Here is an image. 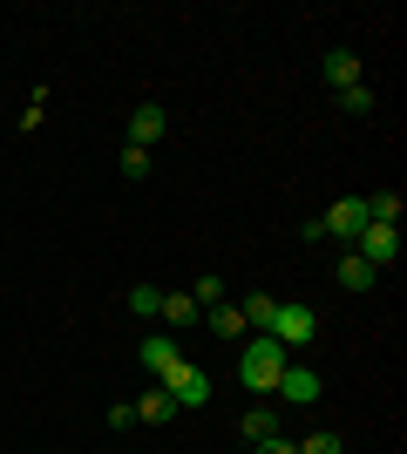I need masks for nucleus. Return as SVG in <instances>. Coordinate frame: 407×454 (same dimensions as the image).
Returning a JSON list of instances; mask_svg holds the SVG:
<instances>
[{
	"instance_id": "1",
	"label": "nucleus",
	"mask_w": 407,
	"mask_h": 454,
	"mask_svg": "<svg viewBox=\"0 0 407 454\" xmlns=\"http://www.w3.org/2000/svg\"><path fill=\"white\" fill-rule=\"evenodd\" d=\"M286 366H292V360H286V346L265 340V333H252V340H245V360H238V380H245L252 394H271Z\"/></svg>"
},
{
	"instance_id": "2",
	"label": "nucleus",
	"mask_w": 407,
	"mask_h": 454,
	"mask_svg": "<svg viewBox=\"0 0 407 454\" xmlns=\"http://www.w3.org/2000/svg\"><path fill=\"white\" fill-rule=\"evenodd\" d=\"M312 333H319V312H312V305H271L265 340H278V346H312Z\"/></svg>"
},
{
	"instance_id": "3",
	"label": "nucleus",
	"mask_w": 407,
	"mask_h": 454,
	"mask_svg": "<svg viewBox=\"0 0 407 454\" xmlns=\"http://www.w3.org/2000/svg\"><path fill=\"white\" fill-rule=\"evenodd\" d=\"M353 258H367L373 271H387L394 258H401V224H367L353 238Z\"/></svg>"
},
{
	"instance_id": "4",
	"label": "nucleus",
	"mask_w": 407,
	"mask_h": 454,
	"mask_svg": "<svg viewBox=\"0 0 407 454\" xmlns=\"http://www.w3.org/2000/svg\"><path fill=\"white\" fill-rule=\"evenodd\" d=\"M156 387H163V394H170V400H176V407H204V400H211V373H197V366H191V360L176 366V373H170V380H156Z\"/></svg>"
},
{
	"instance_id": "5",
	"label": "nucleus",
	"mask_w": 407,
	"mask_h": 454,
	"mask_svg": "<svg viewBox=\"0 0 407 454\" xmlns=\"http://www.w3.org/2000/svg\"><path fill=\"white\" fill-rule=\"evenodd\" d=\"M136 143V150H156V143H163V136H170V109H163V102H143V109L129 115V129H122Z\"/></svg>"
},
{
	"instance_id": "6",
	"label": "nucleus",
	"mask_w": 407,
	"mask_h": 454,
	"mask_svg": "<svg viewBox=\"0 0 407 454\" xmlns=\"http://www.w3.org/2000/svg\"><path fill=\"white\" fill-rule=\"evenodd\" d=\"M319 231H326V238H340V245H353V238L367 231V210H360V197H340V204L319 217Z\"/></svg>"
},
{
	"instance_id": "7",
	"label": "nucleus",
	"mask_w": 407,
	"mask_h": 454,
	"mask_svg": "<svg viewBox=\"0 0 407 454\" xmlns=\"http://www.w3.org/2000/svg\"><path fill=\"white\" fill-rule=\"evenodd\" d=\"M271 394L286 400V407H312V400H319V373H312V366H286Z\"/></svg>"
},
{
	"instance_id": "8",
	"label": "nucleus",
	"mask_w": 407,
	"mask_h": 454,
	"mask_svg": "<svg viewBox=\"0 0 407 454\" xmlns=\"http://www.w3.org/2000/svg\"><path fill=\"white\" fill-rule=\"evenodd\" d=\"M129 407H136V427H170V420H176V400L163 394V387H150V394L129 400Z\"/></svg>"
},
{
	"instance_id": "9",
	"label": "nucleus",
	"mask_w": 407,
	"mask_h": 454,
	"mask_svg": "<svg viewBox=\"0 0 407 454\" xmlns=\"http://www.w3.org/2000/svg\"><path fill=\"white\" fill-rule=\"evenodd\" d=\"M143 366H150L156 380H170L176 366H184V353H176V340H163V333H150V340H143Z\"/></svg>"
},
{
	"instance_id": "10",
	"label": "nucleus",
	"mask_w": 407,
	"mask_h": 454,
	"mask_svg": "<svg viewBox=\"0 0 407 454\" xmlns=\"http://www.w3.org/2000/svg\"><path fill=\"white\" fill-rule=\"evenodd\" d=\"M204 325H211L217 340H252V325H245V312H238L231 299H224V305H211V312H204Z\"/></svg>"
},
{
	"instance_id": "11",
	"label": "nucleus",
	"mask_w": 407,
	"mask_h": 454,
	"mask_svg": "<svg viewBox=\"0 0 407 454\" xmlns=\"http://www.w3.org/2000/svg\"><path fill=\"white\" fill-rule=\"evenodd\" d=\"M319 68H326L333 89H353V82H360V55H353V48H326V61H319Z\"/></svg>"
},
{
	"instance_id": "12",
	"label": "nucleus",
	"mask_w": 407,
	"mask_h": 454,
	"mask_svg": "<svg viewBox=\"0 0 407 454\" xmlns=\"http://www.w3.org/2000/svg\"><path fill=\"white\" fill-rule=\"evenodd\" d=\"M156 319H170L176 333H184V325H197L204 312H197V299H191V292H163V305H156Z\"/></svg>"
},
{
	"instance_id": "13",
	"label": "nucleus",
	"mask_w": 407,
	"mask_h": 454,
	"mask_svg": "<svg viewBox=\"0 0 407 454\" xmlns=\"http://www.w3.org/2000/svg\"><path fill=\"white\" fill-rule=\"evenodd\" d=\"M373 278H380V271H373L367 258H353V251H340V285H347V292H367Z\"/></svg>"
},
{
	"instance_id": "14",
	"label": "nucleus",
	"mask_w": 407,
	"mask_h": 454,
	"mask_svg": "<svg viewBox=\"0 0 407 454\" xmlns=\"http://www.w3.org/2000/svg\"><path fill=\"white\" fill-rule=\"evenodd\" d=\"M191 299H197V312H211V305H224V299H231V285L217 278V271H204V278L191 285Z\"/></svg>"
},
{
	"instance_id": "15",
	"label": "nucleus",
	"mask_w": 407,
	"mask_h": 454,
	"mask_svg": "<svg viewBox=\"0 0 407 454\" xmlns=\"http://www.w3.org/2000/svg\"><path fill=\"white\" fill-rule=\"evenodd\" d=\"M271 305H278L271 292H252V299L238 305V312H245V325H252V333H265V325H271Z\"/></svg>"
},
{
	"instance_id": "16",
	"label": "nucleus",
	"mask_w": 407,
	"mask_h": 454,
	"mask_svg": "<svg viewBox=\"0 0 407 454\" xmlns=\"http://www.w3.org/2000/svg\"><path fill=\"white\" fill-rule=\"evenodd\" d=\"M271 434H278V414H271V407H252V414H245V441L258 448V441H271Z\"/></svg>"
},
{
	"instance_id": "17",
	"label": "nucleus",
	"mask_w": 407,
	"mask_h": 454,
	"mask_svg": "<svg viewBox=\"0 0 407 454\" xmlns=\"http://www.w3.org/2000/svg\"><path fill=\"white\" fill-rule=\"evenodd\" d=\"M122 305H129L136 319H156V305H163V292H156V285H136V292H129Z\"/></svg>"
},
{
	"instance_id": "18",
	"label": "nucleus",
	"mask_w": 407,
	"mask_h": 454,
	"mask_svg": "<svg viewBox=\"0 0 407 454\" xmlns=\"http://www.w3.org/2000/svg\"><path fill=\"white\" fill-rule=\"evenodd\" d=\"M340 109H347V115H373V89H367V82L340 89Z\"/></svg>"
},
{
	"instance_id": "19",
	"label": "nucleus",
	"mask_w": 407,
	"mask_h": 454,
	"mask_svg": "<svg viewBox=\"0 0 407 454\" xmlns=\"http://www.w3.org/2000/svg\"><path fill=\"white\" fill-rule=\"evenodd\" d=\"M122 176H129V184H143V176H150V150L122 143Z\"/></svg>"
},
{
	"instance_id": "20",
	"label": "nucleus",
	"mask_w": 407,
	"mask_h": 454,
	"mask_svg": "<svg viewBox=\"0 0 407 454\" xmlns=\"http://www.w3.org/2000/svg\"><path fill=\"white\" fill-rule=\"evenodd\" d=\"M299 454H347V448H340V434H333V427H319V434L299 441Z\"/></svg>"
},
{
	"instance_id": "21",
	"label": "nucleus",
	"mask_w": 407,
	"mask_h": 454,
	"mask_svg": "<svg viewBox=\"0 0 407 454\" xmlns=\"http://www.w3.org/2000/svg\"><path fill=\"white\" fill-rule=\"evenodd\" d=\"M109 427H116V434H122V427H136V407H129V400H116V407H109Z\"/></svg>"
},
{
	"instance_id": "22",
	"label": "nucleus",
	"mask_w": 407,
	"mask_h": 454,
	"mask_svg": "<svg viewBox=\"0 0 407 454\" xmlns=\"http://www.w3.org/2000/svg\"><path fill=\"white\" fill-rule=\"evenodd\" d=\"M258 454H299V441H286V434H271V441H258Z\"/></svg>"
}]
</instances>
